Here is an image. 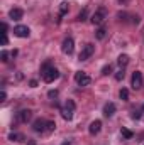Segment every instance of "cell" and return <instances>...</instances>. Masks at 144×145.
<instances>
[{
  "label": "cell",
  "instance_id": "1",
  "mask_svg": "<svg viewBox=\"0 0 144 145\" xmlns=\"http://www.w3.org/2000/svg\"><path fill=\"white\" fill-rule=\"evenodd\" d=\"M58 78H59V71L56 68H51V66L49 68H42V79L46 83H53Z\"/></svg>",
  "mask_w": 144,
  "mask_h": 145
},
{
  "label": "cell",
  "instance_id": "2",
  "mask_svg": "<svg viewBox=\"0 0 144 145\" xmlns=\"http://www.w3.org/2000/svg\"><path fill=\"white\" fill-rule=\"evenodd\" d=\"M105 19H107V10L102 7V8H98L92 17H90V20H92V24L93 25H102L104 22H105Z\"/></svg>",
  "mask_w": 144,
  "mask_h": 145
},
{
  "label": "cell",
  "instance_id": "3",
  "mask_svg": "<svg viewBox=\"0 0 144 145\" xmlns=\"http://www.w3.org/2000/svg\"><path fill=\"white\" fill-rule=\"evenodd\" d=\"M75 81L78 83V86H88V84L92 83V78H90L87 72L78 71L76 74H75Z\"/></svg>",
  "mask_w": 144,
  "mask_h": 145
},
{
  "label": "cell",
  "instance_id": "4",
  "mask_svg": "<svg viewBox=\"0 0 144 145\" xmlns=\"http://www.w3.org/2000/svg\"><path fill=\"white\" fill-rule=\"evenodd\" d=\"M93 52H95V46H93V44H85V47L81 49V52H80V57H78V59H80V61H87Z\"/></svg>",
  "mask_w": 144,
  "mask_h": 145
},
{
  "label": "cell",
  "instance_id": "5",
  "mask_svg": "<svg viewBox=\"0 0 144 145\" xmlns=\"http://www.w3.org/2000/svg\"><path fill=\"white\" fill-rule=\"evenodd\" d=\"M61 51H63L65 54H68V56H71V54H73V51H75V42H73L71 37H66V39L63 40Z\"/></svg>",
  "mask_w": 144,
  "mask_h": 145
},
{
  "label": "cell",
  "instance_id": "6",
  "mask_svg": "<svg viewBox=\"0 0 144 145\" xmlns=\"http://www.w3.org/2000/svg\"><path fill=\"white\" fill-rule=\"evenodd\" d=\"M131 86L134 88V89H139L141 86H143V74L139 71H134L132 72V79H131Z\"/></svg>",
  "mask_w": 144,
  "mask_h": 145
},
{
  "label": "cell",
  "instance_id": "7",
  "mask_svg": "<svg viewBox=\"0 0 144 145\" xmlns=\"http://www.w3.org/2000/svg\"><path fill=\"white\" fill-rule=\"evenodd\" d=\"M14 34L17 37H29L31 31H29L27 25H15V27H14Z\"/></svg>",
  "mask_w": 144,
  "mask_h": 145
},
{
  "label": "cell",
  "instance_id": "8",
  "mask_svg": "<svg viewBox=\"0 0 144 145\" xmlns=\"http://www.w3.org/2000/svg\"><path fill=\"white\" fill-rule=\"evenodd\" d=\"M100 130H102V121H100V120H95V121H92V123H90V127H88V132H90V135H97Z\"/></svg>",
  "mask_w": 144,
  "mask_h": 145
},
{
  "label": "cell",
  "instance_id": "9",
  "mask_svg": "<svg viewBox=\"0 0 144 145\" xmlns=\"http://www.w3.org/2000/svg\"><path fill=\"white\" fill-rule=\"evenodd\" d=\"M31 115H32V111H31V110H20V111H19V115H17V118H19L22 123H27V121L31 120Z\"/></svg>",
  "mask_w": 144,
  "mask_h": 145
},
{
  "label": "cell",
  "instance_id": "10",
  "mask_svg": "<svg viewBox=\"0 0 144 145\" xmlns=\"http://www.w3.org/2000/svg\"><path fill=\"white\" fill-rule=\"evenodd\" d=\"M22 15H24V10H22V8H12V10L9 12V17H10L12 20H20Z\"/></svg>",
  "mask_w": 144,
  "mask_h": 145
},
{
  "label": "cell",
  "instance_id": "11",
  "mask_svg": "<svg viewBox=\"0 0 144 145\" xmlns=\"http://www.w3.org/2000/svg\"><path fill=\"white\" fill-rule=\"evenodd\" d=\"M73 111H75L73 108H70L68 105H65V106L61 108V116H63V118H65L66 121H70V120L73 118Z\"/></svg>",
  "mask_w": 144,
  "mask_h": 145
},
{
  "label": "cell",
  "instance_id": "12",
  "mask_svg": "<svg viewBox=\"0 0 144 145\" xmlns=\"http://www.w3.org/2000/svg\"><path fill=\"white\" fill-rule=\"evenodd\" d=\"M32 130H34V132H44V130H46V121L41 120V118H37L36 121L32 123Z\"/></svg>",
  "mask_w": 144,
  "mask_h": 145
},
{
  "label": "cell",
  "instance_id": "13",
  "mask_svg": "<svg viewBox=\"0 0 144 145\" xmlns=\"http://www.w3.org/2000/svg\"><path fill=\"white\" fill-rule=\"evenodd\" d=\"M117 64H119L120 68H126V66L129 64V56H127V54H120V56L117 57Z\"/></svg>",
  "mask_w": 144,
  "mask_h": 145
},
{
  "label": "cell",
  "instance_id": "14",
  "mask_svg": "<svg viewBox=\"0 0 144 145\" xmlns=\"http://www.w3.org/2000/svg\"><path fill=\"white\" fill-rule=\"evenodd\" d=\"M115 113V105L114 103H107L105 106H104V115L105 116H112Z\"/></svg>",
  "mask_w": 144,
  "mask_h": 145
},
{
  "label": "cell",
  "instance_id": "15",
  "mask_svg": "<svg viewBox=\"0 0 144 145\" xmlns=\"http://www.w3.org/2000/svg\"><path fill=\"white\" fill-rule=\"evenodd\" d=\"M105 36H107V31H105V27H100V29H97V32H95V37H97L98 40L105 39Z\"/></svg>",
  "mask_w": 144,
  "mask_h": 145
},
{
  "label": "cell",
  "instance_id": "16",
  "mask_svg": "<svg viewBox=\"0 0 144 145\" xmlns=\"http://www.w3.org/2000/svg\"><path fill=\"white\" fill-rule=\"evenodd\" d=\"M119 96H120V100L127 101V100H129V91H127L126 88H122V89H120V93H119Z\"/></svg>",
  "mask_w": 144,
  "mask_h": 145
},
{
  "label": "cell",
  "instance_id": "17",
  "mask_svg": "<svg viewBox=\"0 0 144 145\" xmlns=\"http://www.w3.org/2000/svg\"><path fill=\"white\" fill-rule=\"evenodd\" d=\"M9 140H10V142H20V140H22V135H19V133H10V135H9Z\"/></svg>",
  "mask_w": 144,
  "mask_h": 145
},
{
  "label": "cell",
  "instance_id": "18",
  "mask_svg": "<svg viewBox=\"0 0 144 145\" xmlns=\"http://www.w3.org/2000/svg\"><path fill=\"white\" fill-rule=\"evenodd\" d=\"M120 133H122V137H124V138H127V140H129V138H132V132H131V130H127V128H122V130H120Z\"/></svg>",
  "mask_w": 144,
  "mask_h": 145
},
{
  "label": "cell",
  "instance_id": "19",
  "mask_svg": "<svg viewBox=\"0 0 144 145\" xmlns=\"http://www.w3.org/2000/svg\"><path fill=\"white\" fill-rule=\"evenodd\" d=\"M54 128H56V123L54 121H46V130L48 132H53Z\"/></svg>",
  "mask_w": 144,
  "mask_h": 145
},
{
  "label": "cell",
  "instance_id": "20",
  "mask_svg": "<svg viewBox=\"0 0 144 145\" xmlns=\"http://www.w3.org/2000/svg\"><path fill=\"white\" fill-rule=\"evenodd\" d=\"M110 72H112V66H110V64H107V66L102 68V74H104V76H107V74H110Z\"/></svg>",
  "mask_w": 144,
  "mask_h": 145
},
{
  "label": "cell",
  "instance_id": "21",
  "mask_svg": "<svg viewBox=\"0 0 144 145\" xmlns=\"http://www.w3.org/2000/svg\"><path fill=\"white\" fill-rule=\"evenodd\" d=\"M59 12H61V15H65V14L68 12V3H66V2H63V3H61V7H59Z\"/></svg>",
  "mask_w": 144,
  "mask_h": 145
},
{
  "label": "cell",
  "instance_id": "22",
  "mask_svg": "<svg viewBox=\"0 0 144 145\" xmlns=\"http://www.w3.org/2000/svg\"><path fill=\"white\" fill-rule=\"evenodd\" d=\"M85 19H87V8H83V10L78 14V20H80V22H83Z\"/></svg>",
  "mask_w": 144,
  "mask_h": 145
},
{
  "label": "cell",
  "instance_id": "23",
  "mask_svg": "<svg viewBox=\"0 0 144 145\" xmlns=\"http://www.w3.org/2000/svg\"><path fill=\"white\" fill-rule=\"evenodd\" d=\"M0 57H2L3 63H7V61H9V52H7V51H2V52H0Z\"/></svg>",
  "mask_w": 144,
  "mask_h": 145
},
{
  "label": "cell",
  "instance_id": "24",
  "mask_svg": "<svg viewBox=\"0 0 144 145\" xmlns=\"http://www.w3.org/2000/svg\"><path fill=\"white\" fill-rule=\"evenodd\" d=\"M115 79H117V81H122V79H124V69H120V71L115 74Z\"/></svg>",
  "mask_w": 144,
  "mask_h": 145
},
{
  "label": "cell",
  "instance_id": "25",
  "mask_svg": "<svg viewBox=\"0 0 144 145\" xmlns=\"http://www.w3.org/2000/svg\"><path fill=\"white\" fill-rule=\"evenodd\" d=\"M131 116H132L134 120H139V118H141V113H139V111H132V115H131Z\"/></svg>",
  "mask_w": 144,
  "mask_h": 145
},
{
  "label": "cell",
  "instance_id": "26",
  "mask_svg": "<svg viewBox=\"0 0 144 145\" xmlns=\"http://www.w3.org/2000/svg\"><path fill=\"white\" fill-rule=\"evenodd\" d=\"M48 96H49V98H56V96H58V91H56V89H54V91H49Z\"/></svg>",
  "mask_w": 144,
  "mask_h": 145
},
{
  "label": "cell",
  "instance_id": "27",
  "mask_svg": "<svg viewBox=\"0 0 144 145\" xmlns=\"http://www.w3.org/2000/svg\"><path fill=\"white\" fill-rule=\"evenodd\" d=\"M7 34H2V46H7Z\"/></svg>",
  "mask_w": 144,
  "mask_h": 145
},
{
  "label": "cell",
  "instance_id": "28",
  "mask_svg": "<svg viewBox=\"0 0 144 145\" xmlns=\"http://www.w3.org/2000/svg\"><path fill=\"white\" fill-rule=\"evenodd\" d=\"M5 98H7V93L2 89V93H0V101H5Z\"/></svg>",
  "mask_w": 144,
  "mask_h": 145
},
{
  "label": "cell",
  "instance_id": "29",
  "mask_svg": "<svg viewBox=\"0 0 144 145\" xmlns=\"http://www.w3.org/2000/svg\"><path fill=\"white\" fill-rule=\"evenodd\" d=\"M7 29H9V27H7V24L3 22V24H2V34H7Z\"/></svg>",
  "mask_w": 144,
  "mask_h": 145
},
{
  "label": "cell",
  "instance_id": "30",
  "mask_svg": "<svg viewBox=\"0 0 144 145\" xmlns=\"http://www.w3.org/2000/svg\"><path fill=\"white\" fill-rule=\"evenodd\" d=\"M29 84H31V88H36V86H37V81H36V79H31V81H29Z\"/></svg>",
  "mask_w": 144,
  "mask_h": 145
},
{
  "label": "cell",
  "instance_id": "31",
  "mask_svg": "<svg viewBox=\"0 0 144 145\" xmlns=\"http://www.w3.org/2000/svg\"><path fill=\"white\" fill-rule=\"evenodd\" d=\"M27 145H36V144H34V142H29V144H27Z\"/></svg>",
  "mask_w": 144,
  "mask_h": 145
},
{
  "label": "cell",
  "instance_id": "32",
  "mask_svg": "<svg viewBox=\"0 0 144 145\" xmlns=\"http://www.w3.org/2000/svg\"><path fill=\"white\" fill-rule=\"evenodd\" d=\"M63 145H71V144H68V142H66V144H63Z\"/></svg>",
  "mask_w": 144,
  "mask_h": 145
},
{
  "label": "cell",
  "instance_id": "33",
  "mask_svg": "<svg viewBox=\"0 0 144 145\" xmlns=\"http://www.w3.org/2000/svg\"><path fill=\"white\" fill-rule=\"evenodd\" d=\"M143 110H144V105H143Z\"/></svg>",
  "mask_w": 144,
  "mask_h": 145
}]
</instances>
